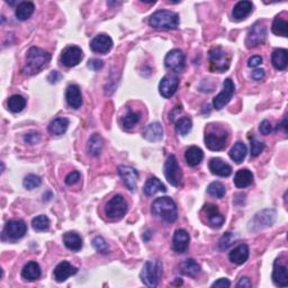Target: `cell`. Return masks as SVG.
<instances>
[{
  "label": "cell",
  "mask_w": 288,
  "mask_h": 288,
  "mask_svg": "<svg viewBox=\"0 0 288 288\" xmlns=\"http://www.w3.org/2000/svg\"><path fill=\"white\" fill-rule=\"evenodd\" d=\"M51 60V54L42 48L33 46L27 52L23 72L26 76H34L42 71Z\"/></svg>",
  "instance_id": "obj_1"
},
{
  "label": "cell",
  "mask_w": 288,
  "mask_h": 288,
  "mask_svg": "<svg viewBox=\"0 0 288 288\" xmlns=\"http://www.w3.org/2000/svg\"><path fill=\"white\" fill-rule=\"evenodd\" d=\"M152 214L164 222L173 223L177 220V205L170 197L157 198L152 203Z\"/></svg>",
  "instance_id": "obj_2"
},
{
  "label": "cell",
  "mask_w": 288,
  "mask_h": 288,
  "mask_svg": "<svg viewBox=\"0 0 288 288\" xmlns=\"http://www.w3.org/2000/svg\"><path fill=\"white\" fill-rule=\"evenodd\" d=\"M149 24L157 30H176L179 26V16L171 10H158L150 16Z\"/></svg>",
  "instance_id": "obj_3"
},
{
  "label": "cell",
  "mask_w": 288,
  "mask_h": 288,
  "mask_svg": "<svg viewBox=\"0 0 288 288\" xmlns=\"http://www.w3.org/2000/svg\"><path fill=\"white\" fill-rule=\"evenodd\" d=\"M164 273V266L160 260H150L144 263L140 274L141 281L147 287L153 288L159 285Z\"/></svg>",
  "instance_id": "obj_4"
},
{
  "label": "cell",
  "mask_w": 288,
  "mask_h": 288,
  "mask_svg": "<svg viewBox=\"0 0 288 288\" xmlns=\"http://www.w3.org/2000/svg\"><path fill=\"white\" fill-rule=\"evenodd\" d=\"M128 206L122 195H115L107 202L105 206V214L112 221H119L127 213Z\"/></svg>",
  "instance_id": "obj_5"
},
{
  "label": "cell",
  "mask_w": 288,
  "mask_h": 288,
  "mask_svg": "<svg viewBox=\"0 0 288 288\" xmlns=\"http://www.w3.org/2000/svg\"><path fill=\"white\" fill-rule=\"evenodd\" d=\"M276 221V210L271 208L262 209L258 212L254 216L251 218L248 229L252 232H258V231L265 230L267 228H270Z\"/></svg>",
  "instance_id": "obj_6"
},
{
  "label": "cell",
  "mask_w": 288,
  "mask_h": 288,
  "mask_svg": "<svg viewBox=\"0 0 288 288\" xmlns=\"http://www.w3.org/2000/svg\"><path fill=\"white\" fill-rule=\"evenodd\" d=\"M230 55L221 47H214L209 51L210 70L215 72H225L230 68Z\"/></svg>",
  "instance_id": "obj_7"
},
{
  "label": "cell",
  "mask_w": 288,
  "mask_h": 288,
  "mask_svg": "<svg viewBox=\"0 0 288 288\" xmlns=\"http://www.w3.org/2000/svg\"><path fill=\"white\" fill-rule=\"evenodd\" d=\"M165 176L170 185L178 187L181 184L182 180V172L178 164L177 158L174 156L168 157L167 161L165 162Z\"/></svg>",
  "instance_id": "obj_8"
},
{
  "label": "cell",
  "mask_w": 288,
  "mask_h": 288,
  "mask_svg": "<svg viewBox=\"0 0 288 288\" xmlns=\"http://www.w3.org/2000/svg\"><path fill=\"white\" fill-rule=\"evenodd\" d=\"M27 232L26 223L22 220H13L6 223L3 228L2 238L8 240H18L22 239Z\"/></svg>",
  "instance_id": "obj_9"
},
{
  "label": "cell",
  "mask_w": 288,
  "mask_h": 288,
  "mask_svg": "<svg viewBox=\"0 0 288 288\" xmlns=\"http://www.w3.org/2000/svg\"><path fill=\"white\" fill-rule=\"evenodd\" d=\"M235 92V86L234 82L231 79H226L223 82V89L222 91L213 99V106L217 111H221L223 107H225L226 105L230 103V100L232 99V97Z\"/></svg>",
  "instance_id": "obj_10"
},
{
  "label": "cell",
  "mask_w": 288,
  "mask_h": 288,
  "mask_svg": "<svg viewBox=\"0 0 288 288\" xmlns=\"http://www.w3.org/2000/svg\"><path fill=\"white\" fill-rule=\"evenodd\" d=\"M267 39V28L261 23H255L254 25L250 28L248 35L246 39V45L248 48H252L260 44L265 43Z\"/></svg>",
  "instance_id": "obj_11"
},
{
  "label": "cell",
  "mask_w": 288,
  "mask_h": 288,
  "mask_svg": "<svg viewBox=\"0 0 288 288\" xmlns=\"http://www.w3.org/2000/svg\"><path fill=\"white\" fill-rule=\"evenodd\" d=\"M185 61L186 58L185 54L182 53V51L174 48V50H171L165 55V66L170 71L181 72L185 68Z\"/></svg>",
  "instance_id": "obj_12"
},
{
  "label": "cell",
  "mask_w": 288,
  "mask_h": 288,
  "mask_svg": "<svg viewBox=\"0 0 288 288\" xmlns=\"http://www.w3.org/2000/svg\"><path fill=\"white\" fill-rule=\"evenodd\" d=\"M83 58V53L81 51V48L78 46H69L66 50L62 52V55H61V62L64 67L67 68H72L78 66L81 62V60Z\"/></svg>",
  "instance_id": "obj_13"
},
{
  "label": "cell",
  "mask_w": 288,
  "mask_h": 288,
  "mask_svg": "<svg viewBox=\"0 0 288 288\" xmlns=\"http://www.w3.org/2000/svg\"><path fill=\"white\" fill-rule=\"evenodd\" d=\"M178 87H179V79H178V77L168 75L161 79L159 84V91L162 97L170 98L177 91Z\"/></svg>",
  "instance_id": "obj_14"
},
{
  "label": "cell",
  "mask_w": 288,
  "mask_h": 288,
  "mask_svg": "<svg viewBox=\"0 0 288 288\" xmlns=\"http://www.w3.org/2000/svg\"><path fill=\"white\" fill-rule=\"evenodd\" d=\"M228 142V134L225 132L222 133H207L205 135V144L212 151H221L226 147Z\"/></svg>",
  "instance_id": "obj_15"
},
{
  "label": "cell",
  "mask_w": 288,
  "mask_h": 288,
  "mask_svg": "<svg viewBox=\"0 0 288 288\" xmlns=\"http://www.w3.org/2000/svg\"><path fill=\"white\" fill-rule=\"evenodd\" d=\"M119 173L122 179H123L125 186L131 192H134L136 189V181L139 179V173H137L136 170L133 167H129V165H123L119 167Z\"/></svg>",
  "instance_id": "obj_16"
},
{
  "label": "cell",
  "mask_w": 288,
  "mask_h": 288,
  "mask_svg": "<svg viewBox=\"0 0 288 288\" xmlns=\"http://www.w3.org/2000/svg\"><path fill=\"white\" fill-rule=\"evenodd\" d=\"M113 47V40L106 34H99L95 36L90 42V48L96 53L106 54Z\"/></svg>",
  "instance_id": "obj_17"
},
{
  "label": "cell",
  "mask_w": 288,
  "mask_h": 288,
  "mask_svg": "<svg viewBox=\"0 0 288 288\" xmlns=\"http://www.w3.org/2000/svg\"><path fill=\"white\" fill-rule=\"evenodd\" d=\"M273 282L278 287L288 286V270L287 266L283 265L281 259H277L274 263L273 270Z\"/></svg>",
  "instance_id": "obj_18"
},
{
  "label": "cell",
  "mask_w": 288,
  "mask_h": 288,
  "mask_svg": "<svg viewBox=\"0 0 288 288\" xmlns=\"http://www.w3.org/2000/svg\"><path fill=\"white\" fill-rule=\"evenodd\" d=\"M77 273H78V269L72 266L70 262L62 261L55 267V269L53 271V277L55 279V282L63 283L66 282L69 277L76 275Z\"/></svg>",
  "instance_id": "obj_19"
},
{
  "label": "cell",
  "mask_w": 288,
  "mask_h": 288,
  "mask_svg": "<svg viewBox=\"0 0 288 288\" xmlns=\"http://www.w3.org/2000/svg\"><path fill=\"white\" fill-rule=\"evenodd\" d=\"M189 241H190V238L187 231L184 229L177 230L176 232H174L173 239H172L173 250L176 251L177 253L186 252V250L188 249Z\"/></svg>",
  "instance_id": "obj_20"
},
{
  "label": "cell",
  "mask_w": 288,
  "mask_h": 288,
  "mask_svg": "<svg viewBox=\"0 0 288 288\" xmlns=\"http://www.w3.org/2000/svg\"><path fill=\"white\" fill-rule=\"evenodd\" d=\"M203 212L207 215L208 218V224L212 226V228H221L224 223V216L220 213L217 206L214 204H206L204 207H203Z\"/></svg>",
  "instance_id": "obj_21"
},
{
  "label": "cell",
  "mask_w": 288,
  "mask_h": 288,
  "mask_svg": "<svg viewBox=\"0 0 288 288\" xmlns=\"http://www.w3.org/2000/svg\"><path fill=\"white\" fill-rule=\"evenodd\" d=\"M66 100L69 106L74 109H79L82 105V95L79 86L70 84L66 90Z\"/></svg>",
  "instance_id": "obj_22"
},
{
  "label": "cell",
  "mask_w": 288,
  "mask_h": 288,
  "mask_svg": "<svg viewBox=\"0 0 288 288\" xmlns=\"http://www.w3.org/2000/svg\"><path fill=\"white\" fill-rule=\"evenodd\" d=\"M208 167L210 172L213 174H216V176L229 177L232 174V167L222 159H220V158H213V159L209 161Z\"/></svg>",
  "instance_id": "obj_23"
},
{
  "label": "cell",
  "mask_w": 288,
  "mask_h": 288,
  "mask_svg": "<svg viewBox=\"0 0 288 288\" xmlns=\"http://www.w3.org/2000/svg\"><path fill=\"white\" fill-rule=\"evenodd\" d=\"M143 137L150 142L161 141L164 137V127L159 122H153L149 124L143 131Z\"/></svg>",
  "instance_id": "obj_24"
},
{
  "label": "cell",
  "mask_w": 288,
  "mask_h": 288,
  "mask_svg": "<svg viewBox=\"0 0 288 288\" xmlns=\"http://www.w3.org/2000/svg\"><path fill=\"white\" fill-rule=\"evenodd\" d=\"M253 5L251 1L248 0H243V1H239L237 5L234 6L232 16L235 20H242L246 19L248 16L252 13Z\"/></svg>",
  "instance_id": "obj_25"
},
{
  "label": "cell",
  "mask_w": 288,
  "mask_h": 288,
  "mask_svg": "<svg viewBox=\"0 0 288 288\" xmlns=\"http://www.w3.org/2000/svg\"><path fill=\"white\" fill-rule=\"evenodd\" d=\"M249 258V247L247 245H240L237 248H234L229 254V259L231 262L237 263V265H243Z\"/></svg>",
  "instance_id": "obj_26"
},
{
  "label": "cell",
  "mask_w": 288,
  "mask_h": 288,
  "mask_svg": "<svg viewBox=\"0 0 288 288\" xmlns=\"http://www.w3.org/2000/svg\"><path fill=\"white\" fill-rule=\"evenodd\" d=\"M288 52L286 48H276L271 55V63L277 70H285L288 66Z\"/></svg>",
  "instance_id": "obj_27"
},
{
  "label": "cell",
  "mask_w": 288,
  "mask_h": 288,
  "mask_svg": "<svg viewBox=\"0 0 288 288\" xmlns=\"http://www.w3.org/2000/svg\"><path fill=\"white\" fill-rule=\"evenodd\" d=\"M253 174L249 169H240L234 176V185L238 188H246L252 185Z\"/></svg>",
  "instance_id": "obj_28"
},
{
  "label": "cell",
  "mask_w": 288,
  "mask_h": 288,
  "mask_svg": "<svg viewBox=\"0 0 288 288\" xmlns=\"http://www.w3.org/2000/svg\"><path fill=\"white\" fill-rule=\"evenodd\" d=\"M22 277L27 282H35L41 277V268L38 262L31 261L24 266Z\"/></svg>",
  "instance_id": "obj_29"
},
{
  "label": "cell",
  "mask_w": 288,
  "mask_h": 288,
  "mask_svg": "<svg viewBox=\"0 0 288 288\" xmlns=\"http://www.w3.org/2000/svg\"><path fill=\"white\" fill-rule=\"evenodd\" d=\"M143 190L147 196H153V195L158 193H165L167 192V188H165V186L158 178L151 177L145 182Z\"/></svg>",
  "instance_id": "obj_30"
},
{
  "label": "cell",
  "mask_w": 288,
  "mask_h": 288,
  "mask_svg": "<svg viewBox=\"0 0 288 288\" xmlns=\"http://www.w3.org/2000/svg\"><path fill=\"white\" fill-rule=\"evenodd\" d=\"M185 159L190 167H196L204 159L203 150L198 147H190L185 152Z\"/></svg>",
  "instance_id": "obj_31"
},
{
  "label": "cell",
  "mask_w": 288,
  "mask_h": 288,
  "mask_svg": "<svg viewBox=\"0 0 288 288\" xmlns=\"http://www.w3.org/2000/svg\"><path fill=\"white\" fill-rule=\"evenodd\" d=\"M63 243L71 251H79L82 248V239L78 233L72 231L63 234Z\"/></svg>",
  "instance_id": "obj_32"
},
{
  "label": "cell",
  "mask_w": 288,
  "mask_h": 288,
  "mask_svg": "<svg viewBox=\"0 0 288 288\" xmlns=\"http://www.w3.org/2000/svg\"><path fill=\"white\" fill-rule=\"evenodd\" d=\"M69 123L70 122L66 117H58V119L52 121L50 125H48V132L52 135H63L69 127Z\"/></svg>",
  "instance_id": "obj_33"
},
{
  "label": "cell",
  "mask_w": 288,
  "mask_h": 288,
  "mask_svg": "<svg viewBox=\"0 0 288 288\" xmlns=\"http://www.w3.org/2000/svg\"><path fill=\"white\" fill-rule=\"evenodd\" d=\"M35 10V6L33 2L31 1H23L20 2L16 7V10H15V16L16 18L18 20H26L31 17L32 15H33Z\"/></svg>",
  "instance_id": "obj_34"
},
{
  "label": "cell",
  "mask_w": 288,
  "mask_h": 288,
  "mask_svg": "<svg viewBox=\"0 0 288 288\" xmlns=\"http://www.w3.org/2000/svg\"><path fill=\"white\" fill-rule=\"evenodd\" d=\"M104 147L103 137L99 134H92L87 144V152L91 157H98Z\"/></svg>",
  "instance_id": "obj_35"
},
{
  "label": "cell",
  "mask_w": 288,
  "mask_h": 288,
  "mask_svg": "<svg viewBox=\"0 0 288 288\" xmlns=\"http://www.w3.org/2000/svg\"><path fill=\"white\" fill-rule=\"evenodd\" d=\"M180 271L186 276L195 278L201 273V266L194 259H187L180 265Z\"/></svg>",
  "instance_id": "obj_36"
},
{
  "label": "cell",
  "mask_w": 288,
  "mask_h": 288,
  "mask_svg": "<svg viewBox=\"0 0 288 288\" xmlns=\"http://www.w3.org/2000/svg\"><path fill=\"white\" fill-rule=\"evenodd\" d=\"M247 152H248L247 145L245 143H242V142H237V143L232 147V149L230 150L229 154H230L231 159H232L234 162H237V164H241V162H243V160L246 159Z\"/></svg>",
  "instance_id": "obj_37"
},
{
  "label": "cell",
  "mask_w": 288,
  "mask_h": 288,
  "mask_svg": "<svg viewBox=\"0 0 288 288\" xmlns=\"http://www.w3.org/2000/svg\"><path fill=\"white\" fill-rule=\"evenodd\" d=\"M140 122V114L136 112H133L131 108H127L126 114L124 116H122L121 119V124L123 128L125 129H131L132 127H134L135 125Z\"/></svg>",
  "instance_id": "obj_38"
},
{
  "label": "cell",
  "mask_w": 288,
  "mask_h": 288,
  "mask_svg": "<svg viewBox=\"0 0 288 288\" xmlns=\"http://www.w3.org/2000/svg\"><path fill=\"white\" fill-rule=\"evenodd\" d=\"M271 31L273 33L277 36H282V38H287L288 36V24L281 16H277L274 19L273 25H271Z\"/></svg>",
  "instance_id": "obj_39"
},
{
  "label": "cell",
  "mask_w": 288,
  "mask_h": 288,
  "mask_svg": "<svg viewBox=\"0 0 288 288\" xmlns=\"http://www.w3.org/2000/svg\"><path fill=\"white\" fill-rule=\"evenodd\" d=\"M26 106V99L20 95H13L8 99V109L13 113H20Z\"/></svg>",
  "instance_id": "obj_40"
},
{
  "label": "cell",
  "mask_w": 288,
  "mask_h": 288,
  "mask_svg": "<svg viewBox=\"0 0 288 288\" xmlns=\"http://www.w3.org/2000/svg\"><path fill=\"white\" fill-rule=\"evenodd\" d=\"M51 222L46 215H39L32 220V226L35 231H47L50 229Z\"/></svg>",
  "instance_id": "obj_41"
},
{
  "label": "cell",
  "mask_w": 288,
  "mask_h": 288,
  "mask_svg": "<svg viewBox=\"0 0 288 288\" xmlns=\"http://www.w3.org/2000/svg\"><path fill=\"white\" fill-rule=\"evenodd\" d=\"M193 123L188 117H182L179 119L176 123V131L179 133L180 135H187L188 133L192 131Z\"/></svg>",
  "instance_id": "obj_42"
},
{
  "label": "cell",
  "mask_w": 288,
  "mask_h": 288,
  "mask_svg": "<svg viewBox=\"0 0 288 288\" xmlns=\"http://www.w3.org/2000/svg\"><path fill=\"white\" fill-rule=\"evenodd\" d=\"M207 193L212 197L222 198L225 195V193H226L225 186L223 185L222 182L214 181V182H212V184H209V186L207 187Z\"/></svg>",
  "instance_id": "obj_43"
},
{
  "label": "cell",
  "mask_w": 288,
  "mask_h": 288,
  "mask_svg": "<svg viewBox=\"0 0 288 288\" xmlns=\"http://www.w3.org/2000/svg\"><path fill=\"white\" fill-rule=\"evenodd\" d=\"M42 184V179L41 177L36 176V174H28L23 180V186L27 190H33L35 188H38Z\"/></svg>",
  "instance_id": "obj_44"
},
{
  "label": "cell",
  "mask_w": 288,
  "mask_h": 288,
  "mask_svg": "<svg viewBox=\"0 0 288 288\" xmlns=\"http://www.w3.org/2000/svg\"><path fill=\"white\" fill-rule=\"evenodd\" d=\"M92 246H94V248L97 252L103 253V254H106L109 252L108 245L103 237H96L94 240H92Z\"/></svg>",
  "instance_id": "obj_45"
},
{
  "label": "cell",
  "mask_w": 288,
  "mask_h": 288,
  "mask_svg": "<svg viewBox=\"0 0 288 288\" xmlns=\"http://www.w3.org/2000/svg\"><path fill=\"white\" fill-rule=\"evenodd\" d=\"M263 149H265V144L262 142H259L255 139L251 140V156L258 157L263 151Z\"/></svg>",
  "instance_id": "obj_46"
},
{
  "label": "cell",
  "mask_w": 288,
  "mask_h": 288,
  "mask_svg": "<svg viewBox=\"0 0 288 288\" xmlns=\"http://www.w3.org/2000/svg\"><path fill=\"white\" fill-rule=\"evenodd\" d=\"M233 234L232 233H225L224 235H223L222 239L220 240V243H218V246H220V249L221 250H226L229 248V247L232 245V242H233Z\"/></svg>",
  "instance_id": "obj_47"
},
{
  "label": "cell",
  "mask_w": 288,
  "mask_h": 288,
  "mask_svg": "<svg viewBox=\"0 0 288 288\" xmlns=\"http://www.w3.org/2000/svg\"><path fill=\"white\" fill-rule=\"evenodd\" d=\"M40 140H41L40 133L35 131L28 132L27 134L24 136V141H25L27 144H36V143H39Z\"/></svg>",
  "instance_id": "obj_48"
},
{
  "label": "cell",
  "mask_w": 288,
  "mask_h": 288,
  "mask_svg": "<svg viewBox=\"0 0 288 288\" xmlns=\"http://www.w3.org/2000/svg\"><path fill=\"white\" fill-rule=\"evenodd\" d=\"M79 180H80V172L79 171H72L66 177V184L68 186L75 185Z\"/></svg>",
  "instance_id": "obj_49"
},
{
  "label": "cell",
  "mask_w": 288,
  "mask_h": 288,
  "mask_svg": "<svg viewBox=\"0 0 288 288\" xmlns=\"http://www.w3.org/2000/svg\"><path fill=\"white\" fill-rule=\"evenodd\" d=\"M259 131H260V133L262 135L270 134L271 131H273V126H271L270 122L267 121V120L262 121L261 124H260V126H259Z\"/></svg>",
  "instance_id": "obj_50"
},
{
  "label": "cell",
  "mask_w": 288,
  "mask_h": 288,
  "mask_svg": "<svg viewBox=\"0 0 288 288\" xmlns=\"http://www.w3.org/2000/svg\"><path fill=\"white\" fill-rule=\"evenodd\" d=\"M104 67V62L99 59H91L88 61V68L94 71H99Z\"/></svg>",
  "instance_id": "obj_51"
},
{
  "label": "cell",
  "mask_w": 288,
  "mask_h": 288,
  "mask_svg": "<svg viewBox=\"0 0 288 288\" xmlns=\"http://www.w3.org/2000/svg\"><path fill=\"white\" fill-rule=\"evenodd\" d=\"M262 63V58L260 55H254L251 56L248 61V67L250 68H257Z\"/></svg>",
  "instance_id": "obj_52"
},
{
  "label": "cell",
  "mask_w": 288,
  "mask_h": 288,
  "mask_svg": "<svg viewBox=\"0 0 288 288\" xmlns=\"http://www.w3.org/2000/svg\"><path fill=\"white\" fill-rule=\"evenodd\" d=\"M231 286V283L229 279L226 278H220L218 281H216L215 283L212 284V287H221V288H228Z\"/></svg>",
  "instance_id": "obj_53"
},
{
  "label": "cell",
  "mask_w": 288,
  "mask_h": 288,
  "mask_svg": "<svg viewBox=\"0 0 288 288\" xmlns=\"http://www.w3.org/2000/svg\"><path fill=\"white\" fill-rule=\"evenodd\" d=\"M265 70H262V69H255L254 71H252V74H251V77H252V79L257 80V81H260L263 78H265Z\"/></svg>",
  "instance_id": "obj_54"
},
{
  "label": "cell",
  "mask_w": 288,
  "mask_h": 288,
  "mask_svg": "<svg viewBox=\"0 0 288 288\" xmlns=\"http://www.w3.org/2000/svg\"><path fill=\"white\" fill-rule=\"evenodd\" d=\"M237 287H243V288H250L252 287V283H251L249 277H242L239 283L237 284Z\"/></svg>",
  "instance_id": "obj_55"
},
{
  "label": "cell",
  "mask_w": 288,
  "mask_h": 288,
  "mask_svg": "<svg viewBox=\"0 0 288 288\" xmlns=\"http://www.w3.org/2000/svg\"><path fill=\"white\" fill-rule=\"evenodd\" d=\"M61 78H62V76H61L58 71H52L51 74L48 75L47 80L50 81L51 83H56Z\"/></svg>",
  "instance_id": "obj_56"
}]
</instances>
